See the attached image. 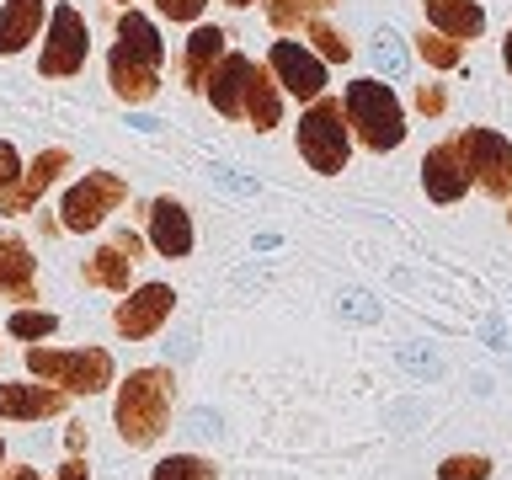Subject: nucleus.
Returning a JSON list of instances; mask_svg holds the SVG:
<instances>
[{
    "instance_id": "3",
    "label": "nucleus",
    "mask_w": 512,
    "mask_h": 480,
    "mask_svg": "<svg viewBox=\"0 0 512 480\" xmlns=\"http://www.w3.org/2000/svg\"><path fill=\"white\" fill-rule=\"evenodd\" d=\"M342 107H347V123H352V139L374 155H390L406 144V107L400 96L374 75H358L342 86Z\"/></svg>"
},
{
    "instance_id": "11",
    "label": "nucleus",
    "mask_w": 512,
    "mask_h": 480,
    "mask_svg": "<svg viewBox=\"0 0 512 480\" xmlns=\"http://www.w3.org/2000/svg\"><path fill=\"white\" fill-rule=\"evenodd\" d=\"M416 171H422V192H427L432 203H443V208L459 203L464 192L475 187V176H470V166H464V155H459L454 139H448V144H432Z\"/></svg>"
},
{
    "instance_id": "12",
    "label": "nucleus",
    "mask_w": 512,
    "mask_h": 480,
    "mask_svg": "<svg viewBox=\"0 0 512 480\" xmlns=\"http://www.w3.org/2000/svg\"><path fill=\"white\" fill-rule=\"evenodd\" d=\"M70 171V150H43L32 155V166H22V182H16L11 192H0V214H32V208L43 203V192L59 182V176Z\"/></svg>"
},
{
    "instance_id": "23",
    "label": "nucleus",
    "mask_w": 512,
    "mask_h": 480,
    "mask_svg": "<svg viewBox=\"0 0 512 480\" xmlns=\"http://www.w3.org/2000/svg\"><path fill=\"white\" fill-rule=\"evenodd\" d=\"M416 59H422L427 70H459V64H464V43L443 38L438 27H422V32H416Z\"/></svg>"
},
{
    "instance_id": "8",
    "label": "nucleus",
    "mask_w": 512,
    "mask_h": 480,
    "mask_svg": "<svg viewBox=\"0 0 512 480\" xmlns=\"http://www.w3.org/2000/svg\"><path fill=\"white\" fill-rule=\"evenodd\" d=\"M91 59V27L75 6H54L48 11V32H43V59H38V75L43 80H70L86 70Z\"/></svg>"
},
{
    "instance_id": "10",
    "label": "nucleus",
    "mask_w": 512,
    "mask_h": 480,
    "mask_svg": "<svg viewBox=\"0 0 512 480\" xmlns=\"http://www.w3.org/2000/svg\"><path fill=\"white\" fill-rule=\"evenodd\" d=\"M171 310H176L171 283H139V288H128L123 304L112 310V331H118L123 342H150V336L171 320Z\"/></svg>"
},
{
    "instance_id": "25",
    "label": "nucleus",
    "mask_w": 512,
    "mask_h": 480,
    "mask_svg": "<svg viewBox=\"0 0 512 480\" xmlns=\"http://www.w3.org/2000/svg\"><path fill=\"white\" fill-rule=\"evenodd\" d=\"M150 480H219V464L203 454H171L150 470Z\"/></svg>"
},
{
    "instance_id": "31",
    "label": "nucleus",
    "mask_w": 512,
    "mask_h": 480,
    "mask_svg": "<svg viewBox=\"0 0 512 480\" xmlns=\"http://www.w3.org/2000/svg\"><path fill=\"white\" fill-rule=\"evenodd\" d=\"M208 0H155V11L160 16H171V22H198Z\"/></svg>"
},
{
    "instance_id": "34",
    "label": "nucleus",
    "mask_w": 512,
    "mask_h": 480,
    "mask_svg": "<svg viewBox=\"0 0 512 480\" xmlns=\"http://www.w3.org/2000/svg\"><path fill=\"white\" fill-rule=\"evenodd\" d=\"M0 480H43V475L32 470V464H16V470H6V475H0Z\"/></svg>"
},
{
    "instance_id": "7",
    "label": "nucleus",
    "mask_w": 512,
    "mask_h": 480,
    "mask_svg": "<svg viewBox=\"0 0 512 480\" xmlns=\"http://www.w3.org/2000/svg\"><path fill=\"white\" fill-rule=\"evenodd\" d=\"M454 144L475 176V187L496 203H512V139L496 134V128H459Z\"/></svg>"
},
{
    "instance_id": "39",
    "label": "nucleus",
    "mask_w": 512,
    "mask_h": 480,
    "mask_svg": "<svg viewBox=\"0 0 512 480\" xmlns=\"http://www.w3.org/2000/svg\"><path fill=\"white\" fill-rule=\"evenodd\" d=\"M118 6H134V0H118Z\"/></svg>"
},
{
    "instance_id": "22",
    "label": "nucleus",
    "mask_w": 512,
    "mask_h": 480,
    "mask_svg": "<svg viewBox=\"0 0 512 480\" xmlns=\"http://www.w3.org/2000/svg\"><path fill=\"white\" fill-rule=\"evenodd\" d=\"M336 6V0H262L267 22L278 32H299L304 22H315V16H326Z\"/></svg>"
},
{
    "instance_id": "28",
    "label": "nucleus",
    "mask_w": 512,
    "mask_h": 480,
    "mask_svg": "<svg viewBox=\"0 0 512 480\" xmlns=\"http://www.w3.org/2000/svg\"><path fill=\"white\" fill-rule=\"evenodd\" d=\"M374 54H379V70H384V75H406V54H400V38H395L390 27L374 38Z\"/></svg>"
},
{
    "instance_id": "33",
    "label": "nucleus",
    "mask_w": 512,
    "mask_h": 480,
    "mask_svg": "<svg viewBox=\"0 0 512 480\" xmlns=\"http://www.w3.org/2000/svg\"><path fill=\"white\" fill-rule=\"evenodd\" d=\"M112 240H118V246H123L128 256H134V262H139V251H144V235H134V230H118Z\"/></svg>"
},
{
    "instance_id": "35",
    "label": "nucleus",
    "mask_w": 512,
    "mask_h": 480,
    "mask_svg": "<svg viewBox=\"0 0 512 480\" xmlns=\"http://www.w3.org/2000/svg\"><path fill=\"white\" fill-rule=\"evenodd\" d=\"M502 64H507V75H512V27H507V38H502Z\"/></svg>"
},
{
    "instance_id": "4",
    "label": "nucleus",
    "mask_w": 512,
    "mask_h": 480,
    "mask_svg": "<svg viewBox=\"0 0 512 480\" xmlns=\"http://www.w3.org/2000/svg\"><path fill=\"white\" fill-rule=\"evenodd\" d=\"M299 160L310 166L315 176H342L347 160H352V123H347V107L342 96H315L310 107L299 112Z\"/></svg>"
},
{
    "instance_id": "20",
    "label": "nucleus",
    "mask_w": 512,
    "mask_h": 480,
    "mask_svg": "<svg viewBox=\"0 0 512 480\" xmlns=\"http://www.w3.org/2000/svg\"><path fill=\"white\" fill-rule=\"evenodd\" d=\"M246 123L256 134H272L283 123V86L267 64H251V86H246Z\"/></svg>"
},
{
    "instance_id": "16",
    "label": "nucleus",
    "mask_w": 512,
    "mask_h": 480,
    "mask_svg": "<svg viewBox=\"0 0 512 480\" xmlns=\"http://www.w3.org/2000/svg\"><path fill=\"white\" fill-rule=\"evenodd\" d=\"M0 299L38 304V256L22 235H0Z\"/></svg>"
},
{
    "instance_id": "5",
    "label": "nucleus",
    "mask_w": 512,
    "mask_h": 480,
    "mask_svg": "<svg viewBox=\"0 0 512 480\" xmlns=\"http://www.w3.org/2000/svg\"><path fill=\"white\" fill-rule=\"evenodd\" d=\"M27 374L43 384H59L64 395H102L112 384V352L107 347H27Z\"/></svg>"
},
{
    "instance_id": "30",
    "label": "nucleus",
    "mask_w": 512,
    "mask_h": 480,
    "mask_svg": "<svg viewBox=\"0 0 512 480\" xmlns=\"http://www.w3.org/2000/svg\"><path fill=\"white\" fill-rule=\"evenodd\" d=\"M16 182H22V155L11 139H0V192H11Z\"/></svg>"
},
{
    "instance_id": "24",
    "label": "nucleus",
    "mask_w": 512,
    "mask_h": 480,
    "mask_svg": "<svg viewBox=\"0 0 512 480\" xmlns=\"http://www.w3.org/2000/svg\"><path fill=\"white\" fill-rule=\"evenodd\" d=\"M304 38H310V48L326 64H347L352 59V43H347V32L336 27V22H326V16H315V22H304Z\"/></svg>"
},
{
    "instance_id": "15",
    "label": "nucleus",
    "mask_w": 512,
    "mask_h": 480,
    "mask_svg": "<svg viewBox=\"0 0 512 480\" xmlns=\"http://www.w3.org/2000/svg\"><path fill=\"white\" fill-rule=\"evenodd\" d=\"M251 64H256V59H246V54H224V59L214 64V75H208L203 96L214 102L219 118L246 123V86H251Z\"/></svg>"
},
{
    "instance_id": "19",
    "label": "nucleus",
    "mask_w": 512,
    "mask_h": 480,
    "mask_svg": "<svg viewBox=\"0 0 512 480\" xmlns=\"http://www.w3.org/2000/svg\"><path fill=\"white\" fill-rule=\"evenodd\" d=\"M230 54V32L224 27H192V38L182 48V80L187 91H203L208 75H214V64Z\"/></svg>"
},
{
    "instance_id": "36",
    "label": "nucleus",
    "mask_w": 512,
    "mask_h": 480,
    "mask_svg": "<svg viewBox=\"0 0 512 480\" xmlns=\"http://www.w3.org/2000/svg\"><path fill=\"white\" fill-rule=\"evenodd\" d=\"M224 6H235V11H240V6H256V0H224Z\"/></svg>"
},
{
    "instance_id": "1",
    "label": "nucleus",
    "mask_w": 512,
    "mask_h": 480,
    "mask_svg": "<svg viewBox=\"0 0 512 480\" xmlns=\"http://www.w3.org/2000/svg\"><path fill=\"white\" fill-rule=\"evenodd\" d=\"M160 64H166V43H160V27L144 11L123 6L118 11V43L107 54V80L118 91V102L144 107L155 102L160 91Z\"/></svg>"
},
{
    "instance_id": "27",
    "label": "nucleus",
    "mask_w": 512,
    "mask_h": 480,
    "mask_svg": "<svg viewBox=\"0 0 512 480\" xmlns=\"http://www.w3.org/2000/svg\"><path fill=\"white\" fill-rule=\"evenodd\" d=\"M438 480H491V459L486 454H448L438 464Z\"/></svg>"
},
{
    "instance_id": "38",
    "label": "nucleus",
    "mask_w": 512,
    "mask_h": 480,
    "mask_svg": "<svg viewBox=\"0 0 512 480\" xmlns=\"http://www.w3.org/2000/svg\"><path fill=\"white\" fill-rule=\"evenodd\" d=\"M507 224H512V203H507Z\"/></svg>"
},
{
    "instance_id": "18",
    "label": "nucleus",
    "mask_w": 512,
    "mask_h": 480,
    "mask_svg": "<svg viewBox=\"0 0 512 480\" xmlns=\"http://www.w3.org/2000/svg\"><path fill=\"white\" fill-rule=\"evenodd\" d=\"M48 0H0V59L22 54V48L43 32Z\"/></svg>"
},
{
    "instance_id": "2",
    "label": "nucleus",
    "mask_w": 512,
    "mask_h": 480,
    "mask_svg": "<svg viewBox=\"0 0 512 480\" xmlns=\"http://www.w3.org/2000/svg\"><path fill=\"white\" fill-rule=\"evenodd\" d=\"M176 406V379L171 368H134L118 384V400H112V422H118V438L128 448H150L171 422Z\"/></svg>"
},
{
    "instance_id": "14",
    "label": "nucleus",
    "mask_w": 512,
    "mask_h": 480,
    "mask_svg": "<svg viewBox=\"0 0 512 480\" xmlns=\"http://www.w3.org/2000/svg\"><path fill=\"white\" fill-rule=\"evenodd\" d=\"M64 406H70V395L59 384H43V379L0 384V416L6 422H43V416H59Z\"/></svg>"
},
{
    "instance_id": "9",
    "label": "nucleus",
    "mask_w": 512,
    "mask_h": 480,
    "mask_svg": "<svg viewBox=\"0 0 512 480\" xmlns=\"http://www.w3.org/2000/svg\"><path fill=\"white\" fill-rule=\"evenodd\" d=\"M267 70L278 75L283 96H299L304 107H310L315 96H326V86H331V75H326V59H320L310 43H294V38H278V43H272V54H267Z\"/></svg>"
},
{
    "instance_id": "21",
    "label": "nucleus",
    "mask_w": 512,
    "mask_h": 480,
    "mask_svg": "<svg viewBox=\"0 0 512 480\" xmlns=\"http://www.w3.org/2000/svg\"><path fill=\"white\" fill-rule=\"evenodd\" d=\"M86 283L107 288V294H128V283H134V256H128L118 240H107L96 256H86Z\"/></svg>"
},
{
    "instance_id": "17",
    "label": "nucleus",
    "mask_w": 512,
    "mask_h": 480,
    "mask_svg": "<svg viewBox=\"0 0 512 480\" xmlns=\"http://www.w3.org/2000/svg\"><path fill=\"white\" fill-rule=\"evenodd\" d=\"M422 16L427 27H438L454 43H475L486 32V6L480 0H422Z\"/></svg>"
},
{
    "instance_id": "26",
    "label": "nucleus",
    "mask_w": 512,
    "mask_h": 480,
    "mask_svg": "<svg viewBox=\"0 0 512 480\" xmlns=\"http://www.w3.org/2000/svg\"><path fill=\"white\" fill-rule=\"evenodd\" d=\"M6 331L16 336V342H43V336L59 331V315L54 310H38V304H22V310L6 320Z\"/></svg>"
},
{
    "instance_id": "32",
    "label": "nucleus",
    "mask_w": 512,
    "mask_h": 480,
    "mask_svg": "<svg viewBox=\"0 0 512 480\" xmlns=\"http://www.w3.org/2000/svg\"><path fill=\"white\" fill-rule=\"evenodd\" d=\"M54 480H91V470H86V459H80V454H70V459H64V470H59Z\"/></svg>"
},
{
    "instance_id": "6",
    "label": "nucleus",
    "mask_w": 512,
    "mask_h": 480,
    "mask_svg": "<svg viewBox=\"0 0 512 480\" xmlns=\"http://www.w3.org/2000/svg\"><path fill=\"white\" fill-rule=\"evenodd\" d=\"M123 203H128V182H123L118 171H86L59 198V230H70V235L102 230V219L118 214Z\"/></svg>"
},
{
    "instance_id": "29",
    "label": "nucleus",
    "mask_w": 512,
    "mask_h": 480,
    "mask_svg": "<svg viewBox=\"0 0 512 480\" xmlns=\"http://www.w3.org/2000/svg\"><path fill=\"white\" fill-rule=\"evenodd\" d=\"M411 102H416V112H422V118H443V112H448V91L438 86V80H427V86H416Z\"/></svg>"
},
{
    "instance_id": "37",
    "label": "nucleus",
    "mask_w": 512,
    "mask_h": 480,
    "mask_svg": "<svg viewBox=\"0 0 512 480\" xmlns=\"http://www.w3.org/2000/svg\"><path fill=\"white\" fill-rule=\"evenodd\" d=\"M0 464H6V438H0Z\"/></svg>"
},
{
    "instance_id": "13",
    "label": "nucleus",
    "mask_w": 512,
    "mask_h": 480,
    "mask_svg": "<svg viewBox=\"0 0 512 480\" xmlns=\"http://www.w3.org/2000/svg\"><path fill=\"white\" fill-rule=\"evenodd\" d=\"M144 240L160 251V256H192V240H198V230H192V214L176 198H155L150 214H144Z\"/></svg>"
}]
</instances>
